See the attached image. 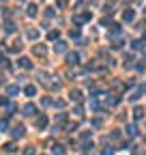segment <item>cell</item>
Listing matches in <instances>:
<instances>
[{
    "instance_id": "1",
    "label": "cell",
    "mask_w": 146,
    "mask_h": 155,
    "mask_svg": "<svg viewBox=\"0 0 146 155\" xmlns=\"http://www.w3.org/2000/svg\"><path fill=\"white\" fill-rule=\"evenodd\" d=\"M34 125H36V129H45V125H47V118H45V116L41 114V116L34 121Z\"/></svg>"
},
{
    "instance_id": "2",
    "label": "cell",
    "mask_w": 146,
    "mask_h": 155,
    "mask_svg": "<svg viewBox=\"0 0 146 155\" xmlns=\"http://www.w3.org/2000/svg\"><path fill=\"white\" fill-rule=\"evenodd\" d=\"M34 54H36V56H45V54H47V48H45L43 43H39V45H34Z\"/></svg>"
},
{
    "instance_id": "3",
    "label": "cell",
    "mask_w": 146,
    "mask_h": 155,
    "mask_svg": "<svg viewBox=\"0 0 146 155\" xmlns=\"http://www.w3.org/2000/svg\"><path fill=\"white\" fill-rule=\"evenodd\" d=\"M67 62H69V65H77V62H80V54H77V52L69 54V56H67Z\"/></svg>"
},
{
    "instance_id": "4",
    "label": "cell",
    "mask_w": 146,
    "mask_h": 155,
    "mask_svg": "<svg viewBox=\"0 0 146 155\" xmlns=\"http://www.w3.org/2000/svg\"><path fill=\"white\" fill-rule=\"evenodd\" d=\"M34 112H36L34 104H26V106H24V114H26V116H32Z\"/></svg>"
},
{
    "instance_id": "5",
    "label": "cell",
    "mask_w": 146,
    "mask_h": 155,
    "mask_svg": "<svg viewBox=\"0 0 146 155\" xmlns=\"http://www.w3.org/2000/svg\"><path fill=\"white\" fill-rule=\"evenodd\" d=\"M69 97H71V101H82V99H84V97H82V90H77V88H75V90H71V95H69Z\"/></svg>"
},
{
    "instance_id": "6",
    "label": "cell",
    "mask_w": 146,
    "mask_h": 155,
    "mask_svg": "<svg viewBox=\"0 0 146 155\" xmlns=\"http://www.w3.org/2000/svg\"><path fill=\"white\" fill-rule=\"evenodd\" d=\"M17 65H20L22 69H30V67H32V62H30L28 58H20V60H17Z\"/></svg>"
},
{
    "instance_id": "7",
    "label": "cell",
    "mask_w": 146,
    "mask_h": 155,
    "mask_svg": "<svg viewBox=\"0 0 146 155\" xmlns=\"http://www.w3.org/2000/svg\"><path fill=\"white\" fill-rule=\"evenodd\" d=\"M11 134H13V138H20V136H24V127H22V125L13 127V131H11Z\"/></svg>"
},
{
    "instance_id": "8",
    "label": "cell",
    "mask_w": 146,
    "mask_h": 155,
    "mask_svg": "<svg viewBox=\"0 0 146 155\" xmlns=\"http://www.w3.org/2000/svg\"><path fill=\"white\" fill-rule=\"evenodd\" d=\"M133 17H135V13L131 11V9H127V11L123 13V20H125V22H131V20H133Z\"/></svg>"
},
{
    "instance_id": "9",
    "label": "cell",
    "mask_w": 146,
    "mask_h": 155,
    "mask_svg": "<svg viewBox=\"0 0 146 155\" xmlns=\"http://www.w3.org/2000/svg\"><path fill=\"white\" fill-rule=\"evenodd\" d=\"M54 50H56V54H62V52L67 50V43H62V41H58L56 45H54Z\"/></svg>"
},
{
    "instance_id": "10",
    "label": "cell",
    "mask_w": 146,
    "mask_h": 155,
    "mask_svg": "<svg viewBox=\"0 0 146 155\" xmlns=\"http://www.w3.org/2000/svg\"><path fill=\"white\" fill-rule=\"evenodd\" d=\"M36 9H39L36 4H28V11H26V13H28L30 17H36V13H39V11H36Z\"/></svg>"
},
{
    "instance_id": "11",
    "label": "cell",
    "mask_w": 146,
    "mask_h": 155,
    "mask_svg": "<svg viewBox=\"0 0 146 155\" xmlns=\"http://www.w3.org/2000/svg\"><path fill=\"white\" fill-rule=\"evenodd\" d=\"M142 116H144V110H142V108H135V110H133V118H135V121H140Z\"/></svg>"
},
{
    "instance_id": "12",
    "label": "cell",
    "mask_w": 146,
    "mask_h": 155,
    "mask_svg": "<svg viewBox=\"0 0 146 155\" xmlns=\"http://www.w3.org/2000/svg\"><path fill=\"white\" fill-rule=\"evenodd\" d=\"M24 93H26V95H28V97H32V95L36 93V88H34L32 84H28V86H26V88H24Z\"/></svg>"
},
{
    "instance_id": "13",
    "label": "cell",
    "mask_w": 146,
    "mask_h": 155,
    "mask_svg": "<svg viewBox=\"0 0 146 155\" xmlns=\"http://www.w3.org/2000/svg\"><path fill=\"white\" fill-rule=\"evenodd\" d=\"M127 134H129L131 138H133V136H138V127H135V125H129V127H127Z\"/></svg>"
},
{
    "instance_id": "14",
    "label": "cell",
    "mask_w": 146,
    "mask_h": 155,
    "mask_svg": "<svg viewBox=\"0 0 146 155\" xmlns=\"http://www.w3.org/2000/svg\"><path fill=\"white\" fill-rule=\"evenodd\" d=\"M110 32H112V35H118V32H120V26H118V24H110Z\"/></svg>"
},
{
    "instance_id": "15",
    "label": "cell",
    "mask_w": 146,
    "mask_h": 155,
    "mask_svg": "<svg viewBox=\"0 0 146 155\" xmlns=\"http://www.w3.org/2000/svg\"><path fill=\"white\" fill-rule=\"evenodd\" d=\"M4 30H7V32H15V24H13V22H7V24H4Z\"/></svg>"
},
{
    "instance_id": "16",
    "label": "cell",
    "mask_w": 146,
    "mask_h": 155,
    "mask_svg": "<svg viewBox=\"0 0 146 155\" xmlns=\"http://www.w3.org/2000/svg\"><path fill=\"white\" fill-rule=\"evenodd\" d=\"M52 151H54V155H62V153H65V149H62L60 144H56V147H52Z\"/></svg>"
},
{
    "instance_id": "17",
    "label": "cell",
    "mask_w": 146,
    "mask_h": 155,
    "mask_svg": "<svg viewBox=\"0 0 146 155\" xmlns=\"http://www.w3.org/2000/svg\"><path fill=\"white\" fill-rule=\"evenodd\" d=\"M7 93L9 95H17V93H20V88H17V86H7Z\"/></svg>"
},
{
    "instance_id": "18",
    "label": "cell",
    "mask_w": 146,
    "mask_h": 155,
    "mask_svg": "<svg viewBox=\"0 0 146 155\" xmlns=\"http://www.w3.org/2000/svg\"><path fill=\"white\" fill-rule=\"evenodd\" d=\"M4 149H7L9 153H13V151H15V142H7V144H4Z\"/></svg>"
},
{
    "instance_id": "19",
    "label": "cell",
    "mask_w": 146,
    "mask_h": 155,
    "mask_svg": "<svg viewBox=\"0 0 146 155\" xmlns=\"http://www.w3.org/2000/svg\"><path fill=\"white\" fill-rule=\"evenodd\" d=\"M56 121H58V123H65V121H67V114H65V112H60V114L56 116Z\"/></svg>"
},
{
    "instance_id": "20",
    "label": "cell",
    "mask_w": 146,
    "mask_h": 155,
    "mask_svg": "<svg viewBox=\"0 0 146 155\" xmlns=\"http://www.w3.org/2000/svg\"><path fill=\"white\" fill-rule=\"evenodd\" d=\"M36 151H34V147H26V151H24V155H34Z\"/></svg>"
},
{
    "instance_id": "21",
    "label": "cell",
    "mask_w": 146,
    "mask_h": 155,
    "mask_svg": "<svg viewBox=\"0 0 146 155\" xmlns=\"http://www.w3.org/2000/svg\"><path fill=\"white\" fill-rule=\"evenodd\" d=\"M9 129V123L7 121H0V131H7Z\"/></svg>"
},
{
    "instance_id": "22",
    "label": "cell",
    "mask_w": 146,
    "mask_h": 155,
    "mask_svg": "<svg viewBox=\"0 0 146 155\" xmlns=\"http://www.w3.org/2000/svg\"><path fill=\"white\" fill-rule=\"evenodd\" d=\"M36 37H39V32H36V30H28V39H36Z\"/></svg>"
},
{
    "instance_id": "23",
    "label": "cell",
    "mask_w": 146,
    "mask_h": 155,
    "mask_svg": "<svg viewBox=\"0 0 146 155\" xmlns=\"http://www.w3.org/2000/svg\"><path fill=\"white\" fill-rule=\"evenodd\" d=\"M103 155H114V149H112V147H105V149H103Z\"/></svg>"
},
{
    "instance_id": "24",
    "label": "cell",
    "mask_w": 146,
    "mask_h": 155,
    "mask_svg": "<svg viewBox=\"0 0 146 155\" xmlns=\"http://www.w3.org/2000/svg\"><path fill=\"white\" fill-rule=\"evenodd\" d=\"M47 37H50V39H58V30H50Z\"/></svg>"
},
{
    "instance_id": "25",
    "label": "cell",
    "mask_w": 146,
    "mask_h": 155,
    "mask_svg": "<svg viewBox=\"0 0 146 155\" xmlns=\"http://www.w3.org/2000/svg\"><path fill=\"white\" fill-rule=\"evenodd\" d=\"M140 48H144V43L142 41H133V50H140Z\"/></svg>"
},
{
    "instance_id": "26",
    "label": "cell",
    "mask_w": 146,
    "mask_h": 155,
    "mask_svg": "<svg viewBox=\"0 0 146 155\" xmlns=\"http://www.w3.org/2000/svg\"><path fill=\"white\" fill-rule=\"evenodd\" d=\"M93 127H101V118H93Z\"/></svg>"
},
{
    "instance_id": "27",
    "label": "cell",
    "mask_w": 146,
    "mask_h": 155,
    "mask_svg": "<svg viewBox=\"0 0 146 155\" xmlns=\"http://www.w3.org/2000/svg\"><path fill=\"white\" fill-rule=\"evenodd\" d=\"M93 147H95L93 142H86V144H84V149H86V151H93Z\"/></svg>"
},
{
    "instance_id": "28",
    "label": "cell",
    "mask_w": 146,
    "mask_h": 155,
    "mask_svg": "<svg viewBox=\"0 0 146 155\" xmlns=\"http://www.w3.org/2000/svg\"><path fill=\"white\" fill-rule=\"evenodd\" d=\"M56 4L58 7H67V0H56Z\"/></svg>"
},
{
    "instance_id": "29",
    "label": "cell",
    "mask_w": 146,
    "mask_h": 155,
    "mask_svg": "<svg viewBox=\"0 0 146 155\" xmlns=\"http://www.w3.org/2000/svg\"><path fill=\"white\" fill-rule=\"evenodd\" d=\"M4 104H9V101H7L4 97H0V106H4Z\"/></svg>"
},
{
    "instance_id": "30",
    "label": "cell",
    "mask_w": 146,
    "mask_h": 155,
    "mask_svg": "<svg viewBox=\"0 0 146 155\" xmlns=\"http://www.w3.org/2000/svg\"><path fill=\"white\" fill-rule=\"evenodd\" d=\"M144 13H146V9H144Z\"/></svg>"
}]
</instances>
